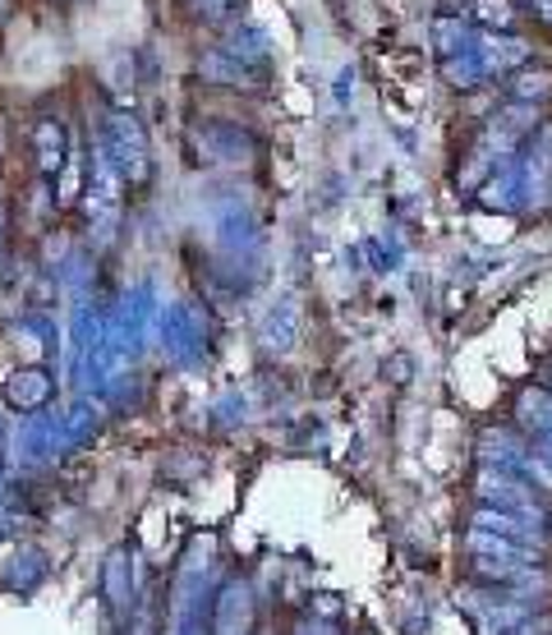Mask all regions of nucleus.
<instances>
[{
    "mask_svg": "<svg viewBox=\"0 0 552 635\" xmlns=\"http://www.w3.org/2000/svg\"><path fill=\"white\" fill-rule=\"evenodd\" d=\"M0 6H6V0H0Z\"/></svg>",
    "mask_w": 552,
    "mask_h": 635,
    "instance_id": "1",
    "label": "nucleus"
}]
</instances>
